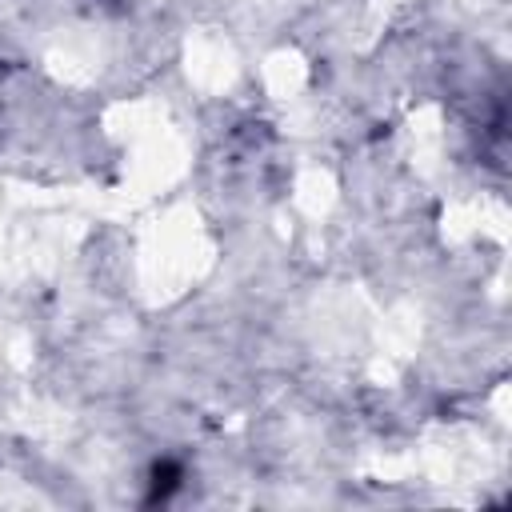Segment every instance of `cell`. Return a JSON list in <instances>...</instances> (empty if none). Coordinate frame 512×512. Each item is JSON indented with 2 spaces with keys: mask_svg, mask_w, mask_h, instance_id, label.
Listing matches in <instances>:
<instances>
[{
  "mask_svg": "<svg viewBox=\"0 0 512 512\" xmlns=\"http://www.w3.org/2000/svg\"><path fill=\"white\" fill-rule=\"evenodd\" d=\"M176 488V468L172 464H156V472H152V492H148V500H164L168 492Z\"/></svg>",
  "mask_w": 512,
  "mask_h": 512,
  "instance_id": "1",
  "label": "cell"
}]
</instances>
